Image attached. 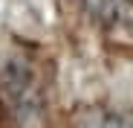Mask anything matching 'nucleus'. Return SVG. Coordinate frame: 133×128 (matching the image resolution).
Instances as JSON below:
<instances>
[{
	"label": "nucleus",
	"instance_id": "1",
	"mask_svg": "<svg viewBox=\"0 0 133 128\" xmlns=\"http://www.w3.org/2000/svg\"><path fill=\"white\" fill-rule=\"evenodd\" d=\"M75 128H130V125H127L122 117H116V114L96 108V111H84V114L78 117Z\"/></svg>",
	"mask_w": 133,
	"mask_h": 128
},
{
	"label": "nucleus",
	"instance_id": "2",
	"mask_svg": "<svg viewBox=\"0 0 133 128\" xmlns=\"http://www.w3.org/2000/svg\"><path fill=\"white\" fill-rule=\"evenodd\" d=\"M127 3H133V0H127Z\"/></svg>",
	"mask_w": 133,
	"mask_h": 128
}]
</instances>
